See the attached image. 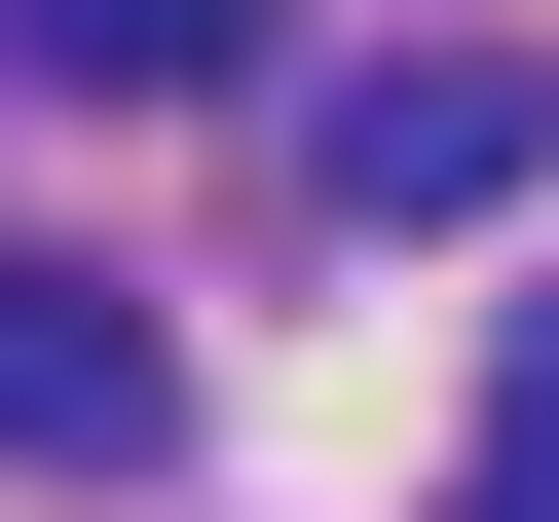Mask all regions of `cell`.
<instances>
[{"instance_id":"3","label":"cell","mask_w":559,"mask_h":522,"mask_svg":"<svg viewBox=\"0 0 559 522\" xmlns=\"http://www.w3.org/2000/svg\"><path fill=\"white\" fill-rule=\"evenodd\" d=\"M0 38H38V75H112V112H224L299 0H0Z\"/></svg>"},{"instance_id":"4","label":"cell","mask_w":559,"mask_h":522,"mask_svg":"<svg viewBox=\"0 0 559 522\" xmlns=\"http://www.w3.org/2000/svg\"><path fill=\"white\" fill-rule=\"evenodd\" d=\"M485 522H522V485H485Z\"/></svg>"},{"instance_id":"1","label":"cell","mask_w":559,"mask_h":522,"mask_svg":"<svg viewBox=\"0 0 559 522\" xmlns=\"http://www.w3.org/2000/svg\"><path fill=\"white\" fill-rule=\"evenodd\" d=\"M299 187H336L373 261H411V224H522V187H559V75H522V38H373V75L299 112Z\"/></svg>"},{"instance_id":"2","label":"cell","mask_w":559,"mask_h":522,"mask_svg":"<svg viewBox=\"0 0 559 522\" xmlns=\"http://www.w3.org/2000/svg\"><path fill=\"white\" fill-rule=\"evenodd\" d=\"M150 448H187V336L112 261H0V485H150Z\"/></svg>"}]
</instances>
